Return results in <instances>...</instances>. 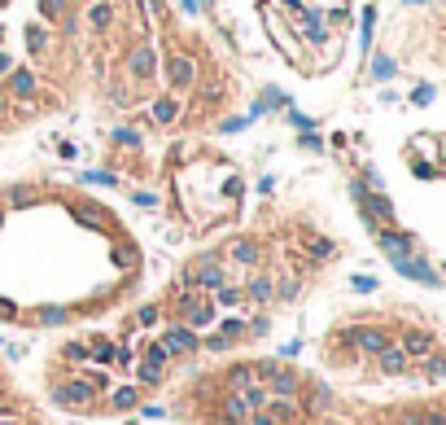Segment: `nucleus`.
I'll use <instances>...</instances> for the list:
<instances>
[{"mask_svg": "<svg viewBox=\"0 0 446 425\" xmlns=\"http://www.w3.org/2000/svg\"><path fill=\"white\" fill-rule=\"evenodd\" d=\"M105 386H110L105 372H84V377H70L66 386H52V404H62V408H88Z\"/></svg>", "mask_w": 446, "mask_h": 425, "instance_id": "1", "label": "nucleus"}, {"mask_svg": "<svg viewBox=\"0 0 446 425\" xmlns=\"http://www.w3.org/2000/svg\"><path fill=\"white\" fill-rule=\"evenodd\" d=\"M350 197L359 202V211H363V223H367L372 233H377V228H389V223H394V202H389L385 193L367 189L363 180H350Z\"/></svg>", "mask_w": 446, "mask_h": 425, "instance_id": "2", "label": "nucleus"}, {"mask_svg": "<svg viewBox=\"0 0 446 425\" xmlns=\"http://www.w3.org/2000/svg\"><path fill=\"white\" fill-rule=\"evenodd\" d=\"M337 342L355 346V351H363V355H381L389 346V333L381 329V324H346V329L337 333Z\"/></svg>", "mask_w": 446, "mask_h": 425, "instance_id": "3", "label": "nucleus"}, {"mask_svg": "<svg viewBox=\"0 0 446 425\" xmlns=\"http://www.w3.org/2000/svg\"><path fill=\"white\" fill-rule=\"evenodd\" d=\"M394 263V272H398V277H411V281H420V285H442V277L433 272V263L429 259H420V255H407V259H389Z\"/></svg>", "mask_w": 446, "mask_h": 425, "instance_id": "4", "label": "nucleus"}, {"mask_svg": "<svg viewBox=\"0 0 446 425\" xmlns=\"http://www.w3.org/2000/svg\"><path fill=\"white\" fill-rule=\"evenodd\" d=\"M157 342L167 346V355H193L197 346H201V342H197V333L189 329V324H179V320H175V324H167V333L157 338Z\"/></svg>", "mask_w": 446, "mask_h": 425, "instance_id": "5", "label": "nucleus"}, {"mask_svg": "<svg viewBox=\"0 0 446 425\" xmlns=\"http://www.w3.org/2000/svg\"><path fill=\"white\" fill-rule=\"evenodd\" d=\"M167 84L171 88H193L197 84V62L189 53H171L167 57Z\"/></svg>", "mask_w": 446, "mask_h": 425, "instance_id": "6", "label": "nucleus"}, {"mask_svg": "<svg viewBox=\"0 0 446 425\" xmlns=\"http://www.w3.org/2000/svg\"><path fill=\"white\" fill-rule=\"evenodd\" d=\"M377 245L385 250L389 259H407V255H416V237H411V233H398V228H377Z\"/></svg>", "mask_w": 446, "mask_h": 425, "instance_id": "7", "label": "nucleus"}, {"mask_svg": "<svg viewBox=\"0 0 446 425\" xmlns=\"http://www.w3.org/2000/svg\"><path fill=\"white\" fill-rule=\"evenodd\" d=\"M398 346H403V355H407V360H425V355L437 351V338H433L429 329H407Z\"/></svg>", "mask_w": 446, "mask_h": 425, "instance_id": "8", "label": "nucleus"}, {"mask_svg": "<svg viewBox=\"0 0 446 425\" xmlns=\"http://www.w3.org/2000/svg\"><path fill=\"white\" fill-rule=\"evenodd\" d=\"M302 408H306V416L328 412V408H333V390H328V382H306V386H302Z\"/></svg>", "mask_w": 446, "mask_h": 425, "instance_id": "9", "label": "nucleus"}, {"mask_svg": "<svg viewBox=\"0 0 446 425\" xmlns=\"http://www.w3.org/2000/svg\"><path fill=\"white\" fill-rule=\"evenodd\" d=\"M250 412H254V408H250V399H245L241 390H232V394L223 399V404H219L223 425H245V421H250Z\"/></svg>", "mask_w": 446, "mask_h": 425, "instance_id": "10", "label": "nucleus"}, {"mask_svg": "<svg viewBox=\"0 0 446 425\" xmlns=\"http://www.w3.org/2000/svg\"><path fill=\"white\" fill-rule=\"evenodd\" d=\"M228 259L241 263V267H258V263H262V245H258L254 237H241V241L228 245Z\"/></svg>", "mask_w": 446, "mask_h": 425, "instance_id": "11", "label": "nucleus"}, {"mask_svg": "<svg viewBox=\"0 0 446 425\" xmlns=\"http://www.w3.org/2000/svg\"><path fill=\"white\" fill-rule=\"evenodd\" d=\"M272 399H289V394H298L302 390V377H298V372L294 368H289V364H280L276 372H272Z\"/></svg>", "mask_w": 446, "mask_h": 425, "instance_id": "12", "label": "nucleus"}, {"mask_svg": "<svg viewBox=\"0 0 446 425\" xmlns=\"http://www.w3.org/2000/svg\"><path fill=\"white\" fill-rule=\"evenodd\" d=\"M127 66H131V79H153V70H157L153 48L149 44H136V53L127 57Z\"/></svg>", "mask_w": 446, "mask_h": 425, "instance_id": "13", "label": "nucleus"}, {"mask_svg": "<svg viewBox=\"0 0 446 425\" xmlns=\"http://www.w3.org/2000/svg\"><path fill=\"white\" fill-rule=\"evenodd\" d=\"M377 364H381L385 377H398V372H407V355H403V346H398V342H389L385 351L377 355Z\"/></svg>", "mask_w": 446, "mask_h": 425, "instance_id": "14", "label": "nucleus"}, {"mask_svg": "<svg viewBox=\"0 0 446 425\" xmlns=\"http://www.w3.org/2000/svg\"><path fill=\"white\" fill-rule=\"evenodd\" d=\"M223 386H228V390H250V386H258L254 364H232V368L223 372Z\"/></svg>", "mask_w": 446, "mask_h": 425, "instance_id": "15", "label": "nucleus"}, {"mask_svg": "<svg viewBox=\"0 0 446 425\" xmlns=\"http://www.w3.org/2000/svg\"><path fill=\"white\" fill-rule=\"evenodd\" d=\"M241 294L250 298V303H272V298H276V281L272 277H250Z\"/></svg>", "mask_w": 446, "mask_h": 425, "instance_id": "16", "label": "nucleus"}, {"mask_svg": "<svg viewBox=\"0 0 446 425\" xmlns=\"http://www.w3.org/2000/svg\"><path fill=\"white\" fill-rule=\"evenodd\" d=\"M262 412H267L276 425H284V421H294V416H298V408L289 404V399H267V408H262Z\"/></svg>", "mask_w": 446, "mask_h": 425, "instance_id": "17", "label": "nucleus"}, {"mask_svg": "<svg viewBox=\"0 0 446 425\" xmlns=\"http://www.w3.org/2000/svg\"><path fill=\"white\" fill-rule=\"evenodd\" d=\"M9 92H13V96H31V92H35V74H31V70H13V74H9Z\"/></svg>", "mask_w": 446, "mask_h": 425, "instance_id": "18", "label": "nucleus"}, {"mask_svg": "<svg viewBox=\"0 0 446 425\" xmlns=\"http://www.w3.org/2000/svg\"><path fill=\"white\" fill-rule=\"evenodd\" d=\"M153 118L157 123H175L179 118V101H175V96H157V101H153Z\"/></svg>", "mask_w": 446, "mask_h": 425, "instance_id": "19", "label": "nucleus"}, {"mask_svg": "<svg viewBox=\"0 0 446 425\" xmlns=\"http://www.w3.org/2000/svg\"><path fill=\"white\" fill-rule=\"evenodd\" d=\"M425 377H429V382H442V377H446V351L425 355Z\"/></svg>", "mask_w": 446, "mask_h": 425, "instance_id": "20", "label": "nucleus"}, {"mask_svg": "<svg viewBox=\"0 0 446 425\" xmlns=\"http://www.w3.org/2000/svg\"><path fill=\"white\" fill-rule=\"evenodd\" d=\"M136 382H140V386H157V382H162V364L140 360V364H136Z\"/></svg>", "mask_w": 446, "mask_h": 425, "instance_id": "21", "label": "nucleus"}, {"mask_svg": "<svg viewBox=\"0 0 446 425\" xmlns=\"http://www.w3.org/2000/svg\"><path fill=\"white\" fill-rule=\"evenodd\" d=\"M114 355H118V346H114V342H101V338H96V342H88V360H101V364H110Z\"/></svg>", "mask_w": 446, "mask_h": 425, "instance_id": "22", "label": "nucleus"}, {"mask_svg": "<svg viewBox=\"0 0 446 425\" xmlns=\"http://www.w3.org/2000/svg\"><path fill=\"white\" fill-rule=\"evenodd\" d=\"M31 197H35L31 184H9V189H5V202H9V206H26Z\"/></svg>", "mask_w": 446, "mask_h": 425, "instance_id": "23", "label": "nucleus"}, {"mask_svg": "<svg viewBox=\"0 0 446 425\" xmlns=\"http://www.w3.org/2000/svg\"><path fill=\"white\" fill-rule=\"evenodd\" d=\"M306 250H311V259H320V263L337 255V245H333L328 237H315V241H306Z\"/></svg>", "mask_w": 446, "mask_h": 425, "instance_id": "24", "label": "nucleus"}, {"mask_svg": "<svg viewBox=\"0 0 446 425\" xmlns=\"http://www.w3.org/2000/svg\"><path fill=\"white\" fill-rule=\"evenodd\" d=\"M110 404H114L118 412H127V408H136V386H118V390L110 394Z\"/></svg>", "mask_w": 446, "mask_h": 425, "instance_id": "25", "label": "nucleus"}, {"mask_svg": "<svg viewBox=\"0 0 446 425\" xmlns=\"http://www.w3.org/2000/svg\"><path fill=\"white\" fill-rule=\"evenodd\" d=\"M219 338L228 342V346H236L245 338V320H223V329H219Z\"/></svg>", "mask_w": 446, "mask_h": 425, "instance_id": "26", "label": "nucleus"}, {"mask_svg": "<svg viewBox=\"0 0 446 425\" xmlns=\"http://www.w3.org/2000/svg\"><path fill=\"white\" fill-rule=\"evenodd\" d=\"M88 22H92L96 31H105V27L114 22V9H110V5H92V9H88Z\"/></svg>", "mask_w": 446, "mask_h": 425, "instance_id": "27", "label": "nucleus"}, {"mask_svg": "<svg viewBox=\"0 0 446 425\" xmlns=\"http://www.w3.org/2000/svg\"><path fill=\"white\" fill-rule=\"evenodd\" d=\"M35 324H44V329H57V324H66V311H62V307H44V311H35Z\"/></svg>", "mask_w": 446, "mask_h": 425, "instance_id": "28", "label": "nucleus"}, {"mask_svg": "<svg viewBox=\"0 0 446 425\" xmlns=\"http://www.w3.org/2000/svg\"><path fill=\"white\" fill-rule=\"evenodd\" d=\"M210 298H215V303H223V307H236V303H245V294H241V289H232V285H219V289L210 294Z\"/></svg>", "mask_w": 446, "mask_h": 425, "instance_id": "29", "label": "nucleus"}, {"mask_svg": "<svg viewBox=\"0 0 446 425\" xmlns=\"http://www.w3.org/2000/svg\"><path fill=\"white\" fill-rule=\"evenodd\" d=\"M298 294H302V281H298V277H289V281L276 285V298H280V303H289V298H298Z\"/></svg>", "mask_w": 446, "mask_h": 425, "instance_id": "30", "label": "nucleus"}, {"mask_svg": "<svg viewBox=\"0 0 446 425\" xmlns=\"http://www.w3.org/2000/svg\"><path fill=\"white\" fill-rule=\"evenodd\" d=\"M145 360L167 368V360H171V355H167V346H162V342H145Z\"/></svg>", "mask_w": 446, "mask_h": 425, "instance_id": "31", "label": "nucleus"}, {"mask_svg": "<svg viewBox=\"0 0 446 425\" xmlns=\"http://www.w3.org/2000/svg\"><path fill=\"white\" fill-rule=\"evenodd\" d=\"M70 364H84L88 360V342H66V351H62Z\"/></svg>", "mask_w": 446, "mask_h": 425, "instance_id": "32", "label": "nucleus"}, {"mask_svg": "<svg viewBox=\"0 0 446 425\" xmlns=\"http://www.w3.org/2000/svg\"><path fill=\"white\" fill-rule=\"evenodd\" d=\"M394 70H398V66H394L389 57H377L372 62V79H394Z\"/></svg>", "mask_w": 446, "mask_h": 425, "instance_id": "33", "label": "nucleus"}, {"mask_svg": "<svg viewBox=\"0 0 446 425\" xmlns=\"http://www.w3.org/2000/svg\"><path fill=\"white\" fill-rule=\"evenodd\" d=\"M26 44H31V53H40V48L48 44V31L44 27H31V31H26Z\"/></svg>", "mask_w": 446, "mask_h": 425, "instance_id": "34", "label": "nucleus"}, {"mask_svg": "<svg viewBox=\"0 0 446 425\" xmlns=\"http://www.w3.org/2000/svg\"><path fill=\"white\" fill-rule=\"evenodd\" d=\"M267 329H272V316H254V320L245 324V333H254V338H262Z\"/></svg>", "mask_w": 446, "mask_h": 425, "instance_id": "35", "label": "nucleus"}, {"mask_svg": "<svg viewBox=\"0 0 446 425\" xmlns=\"http://www.w3.org/2000/svg\"><path fill=\"white\" fill-rule=\"evenodd\" d=\"M114 140H118V145H127V149H140V132H131V128H118V132H114Z\"/></svg>", "mask_w": 446, "mask_h": 425, "instance_id": "36", "label": "nucleus"}, {"mask_svg": "<svg viewBox=\"0 0 446 425\" xmlns=\"http://www.w3.org/2000/svg\"><path fill=\"white\" fill-rule=\"evenodd\" d=\"M425 421V408H403L398 412V425H420Z\"/></svg>", "mask_w": 446, "mask_h": 425, "instance_id": "37", "label": "nucleus"}, {"mask_svg": "<svg viewBox=\"0 0 446 425\" xmlns=\"http://www.w3.org/2000/svg\"><path fill=\"white\" fill-rule=\"evenodd\" d=\"M350 285H355L359 294H372V289H377V277H363V272H359V277H350Z\"/></svg>", "mask_w": 446, "mask_h": 425, "instance_id": "38", "label": "nucleus"}, {"mask_svg": "<svg viewBox=\"0 0 446 425\" xmlns=\"http://www.w3.org/2000/svg\"><path fill=\"white\" fill-rule=\"evenodd\" d=\"M411 101H416V106H429V101H433V88H429V84H420V88L411 92Z\"/></svg>", "mask_w": 446, "mask_h": 425, "instance_id": "39", "label": "nucleus"}, {"mask_svg": "<svg viewBox=\"0 0 446 425\" xmlns=\"http://www.w3.org/2000/svg\"><path fill=\"white\" fill-rule=\"evenodd\" d=\"M157 316H162V307H153V303H149V307H140L136 320H140V324H157Z\"/></svg>", "mask_w": 446, "mask_h": 425, "instance_id": "40", "label": "nucleus"}, {"mask_svg": "<svg viewBox=\"0 0 446 425\" xmlns=\"http://www.w3.org/2000/svg\"><path fill=\"white\" fill-rule=\"evenodd\" d=\"M420 425H446V412H437V408H425V421Z\"/></svg>", "mask_w": 446, "mask_h": 425, "instance_id": "41", "label": "nucleus"}, {"mask_svg": "<svg viewBox=\"0 0 446 425\" xmlns=\"http://www.w3.org/2000/svg\"><path fill=\"white\" fill-rule=\"evenodd\" d=\"M40 9H44V18H57L62 13V0H40Z\"/></svg>", "mask_w": 446, "mask_h": 425, "instance_id": "42", "label": "nucleus"}, {"mask_svg": "<svg viewBox=\"0 0 446 425\" xmlns=\"http://www.w3.org/2000/svg\"><path fill=\"white\" fill-rule=\"evenodd\" d=\"M131 202H136V206H157V197H153V193H145V189H140V193H131Z\"/></svg>", "mask_w": 446, "mask_h": 425, "instance_id": "43", "label": "nucleus"}, {"mask_svg": "<svg viewBox=\"0 0 446 425\" xmlns=\"http://www.w3.org/2000/svg\"><path fill=\"white\" fill-rule=\"evenodd\" d=\"M110 101H114V106H127V88H123V84L110 88Z\"/></svg>", "mask_w": 446, "mask_h": 425, "instance_id": "44", "label": "nucleus"}, {"mask_svg": "<svg viewBox=\"0 0 446 425\" xmlns=\"http://www.w3.org/2000/svg\"><path fill=\"white\" fill-rule=\"evenodd\" d=\"M298 351H302V342H284V346H280V360H294Z\"/></svg>", "mask_w": 446, "mask_h": 425, "instance_id": "45", "label": "nucleus"}, {"mask_svg": "<svg viewBox=\"0 0 446 425\" xmlns=\"http://www.w3.org/2000/svg\"><path fill=\"white\" fill-rule=\"evenodd\" d=\"M245 425H276V421H272L267 412H250V421H245Z\"/></svg>", "mask_w": 446, "mask_h": 425, "instance_id": "46", "label": "nucleus"}, {"mask_svg": "<svg viewBox=\"0 0 446 425\" xmlns=\"http://www.w3.org/2000/svg\"><path fill=\"white\" fill-rule=\"evenodd\" d=\"M302 149H324V140H320V136H311V132H306V136H302Z\"/></svg>", "mask_w": 446, "mask_h": 425, "instance_id": "47", "label": "nucleus"}, {"mask_svg": "<svg viewBox=\"0 0 446 425\" xmlns=\"http://www.w3.org/2000/svg\"><path fill=\"white\" fill-rule=\"evenodd\" d=\"M0 316L9 320V316H13V303H5V298H0Z\"/></svg>", "mask_w": 446, "mask_h": 425, "instance_id": "48", "label": "nucleus"}, {"mask_svg": "<svg viewBox=\"0 0 446 425\" xmlns=\"http://www.w3.org/2000/svg\"><path fill=\"white\" fill-rule=\"evenodd\" d=\"M9 66H13V62H9V53H0V74H5Z\"/></svg>", "mask_w": 446, "mask_h": 425, "instance_id": "49", "label": "nucleus"}, {"mask_svg": "<svg viewBox=\"0 0 446 425\" xmlns=\"http://www.w3.org/2000/svg\"><path fill=\"white\" fill-rule=\"evenodd\" d=\"M0 114H5V92H0Z\"/></svg>", "mask_w": 446, "mask_h": 425, "instance_id": "50", "label": "nucleus"}, {"mask_svg": "<svg viewBox=\"0 0 446 425\" xmlns=\"http://www.w3.org/2000/svg\"><path fill=\"white\" fill-rule=\"evenodd\" d=\"M0 425H9V421H0Z\"/></svg>", "mask_w": 446, "mask_h": 425, "instance_id": "51", "label": "nucleus"}]
</instances>
